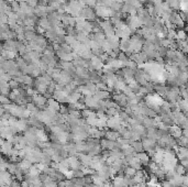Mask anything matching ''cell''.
I'll return each mask as SVG.
<instances>
[{"mask_svg":"<svg viewBox=\"0 0 188 187\" xmlns=\"http://www.w3.org/2000/svg\"><path fill=\"white\" fill-rule=\"evenodd\" d=\"M111 98L113 99V100L118 104V106H119L120 108H122V109H124L127 106L129 105L128 102V97L124 95L123 92H119V94H112L111 95Z\"/></svg>","mask_w":188,"mask_h":187,"instance_id":"1","label":"cell"},{"mask_svg":"<svg viewBox=\"0 0 188 187\" xmlns=\"http://www.w3.org/2000/svg\"><path fill=\"white\" fill-rule=\"evenodd\" d=\"M47 100L49 99H46L45 97L41 95V94H37L35 96H33V101L35 104V106L39 107V109L40 110H44L47 108Z\"/></svg>","mask_w":188,"mask_h":187,"instance_id":"2","label":"cell"},{"mask_svg":"<svg viewBox=\"0 0 188 187\" xmlns=\"http://www.w3.org/2000/svg\"><path fill=\"white\" fill-rule=\"evenodd\" d=\"M168 133H170V135H172V137L175 138V139H178V138H180L183 135V129L180 128L179 126H177V124H174V126L170 127Z\"/></svg>","mask_w":188,"mask_h":187,"instance_id":"3","label":"cell"},{"mask_svg":"<svg viewBox=\"0 0 188 187\" xmlns=\"http://www.w3.org/2000/svg\"><path fill=\"white\" fill-rule=\"evenodd\" d=\"M94 97L98 100H106L108 98H111V92L108 90H97L94 94Z\"/></svg>","mask_w":188,"mask_h":187,"instance_id":"4","label":"cell"},{"mask_svg":"<svg viewBox=\"0 0 188 187\" xmlns=\"http://www.w3.org/2000/svg\"><path fill=\"white\" fill-rule=\"evenodd\" d=\"M107 42L109 43V45L112 50H119L120 49V39L117 35L111 37H107Z\"/></svg>","mask_w":188,"mask_h":187,"instance_id":"5","label":"cell"},{"mask_svg":"<svg viewBox=\"0 0 188 187\" xmlns=\"http://www.w3.org/2000/svg\"><path fill=\"white\" fill-rule=\"evenodd\" d=\"M106 139L110 140V141H118V139L121 138L119 131H115V130H107L106 132Z\"/></svg>","mask_w":188,"mask_h":187,"instance_id":"6","label":"cell"},{"mask_svg":"<svg viewBox=\"0 0 188 187\" xmlns=\"http://www.w3.org/2000/svg\"><path fill=\"white\" fill-rule=\"evenodd\" d=\"M47 107H49L51 110H53V111L60 112L61 104L57 100H55L54 98H52V99H49V100H47Z\"/></svg>","mask_w":188,"mask_h":187,"instance_id":"7","label":"cell"},{"mask_svg":"<svg viewBox=\"0 0 188 187\" xmlns=\"http://www.w3.org/2000/svg\"><path fill=\"white\" fill-rule=\"evenodd\" d=\"M137 156L139 157V160L141 161V164L142 165H145V166H147V165L150 164V155L147 154L146 152H141V153H137Z\"/></svg>","mask_w":188,"mask_h":187,"instance_id":"8","label":"cell"},{"mask_svg":"<svg viewBox=\"0 0 188 187\" xmlns=\"http://www.w3.org/2000/svg\"><path fill=\"white\" fill-rule=\"evenodd\" d=\"M130 44H131L130 37H123V39H121V40H120V51L125 52L127 50H129V49H130Z\"/></svg>","mask_w":188,"mask_h":187,"instance_id":"9","label":"cell"},{"mask_svg":"<svg viewBox=\"0 0 188 187\" xmlns=\"http://www.w3.org/2000/svg\"><path fill=\"white\" fill-rule=\"evenodd\" d=\"M174 171L177 175H180V176H185L187 174V169L183 164H180V163H177V164L175 165Z\"/></svg>","mask_w":188,"mask_h":187,"instance_id":"10","label":"cell"},{"mask_svg":"<svg viewBox=\"0 0 188 187\" xmlns=\"http://www.w3.org/2000/svg\"><path fill=\"white\" fill-rule=\"evenodd\" d=\"M130 145H132V147L134 149V151L137 153H141L142 151H144V147H143L142 141H132L130 142Z\"/></svg>","mask_w":188,"mask_h":187,"instance_id":"11","label":"cell"},{"mask_svg":"<svg viewBox=\"0 0 188 187\" xmlns=\"http://www.w3.org/2000/svg\"><path fill=\"white\" fill-rule=\"evenodd\" d=\"M37 25H40L41 28H43L44 30H49V29H51V23L50 21H49V19H47V17L46 18H40V20H39V24Z\"/></svg>","mask_w":188,"mask_h":187,"instance_id":"12","label":"cell"},{"mask_svg":"<svg viewBox=\"0 0 188 187\" xmlns=\"http://www.w3.org/2000/svg\"><path fill=\"white\" fill-rule=\"evenodd\" d=\"M122 5H123V2L122 1H119V0H115L110 6V9H112L113 11L115 12H119L122 10Z\"/></svg>","mask_w":188,"mask_h":187,"instance_id":"13","label":"cell"},{"mask_svg":"<svg viewBox=\"0 0 188 187\" xmlns=\"http://www.w3.org/2000/svg\"><path fill=\"white\" fill-rule=\"evenodd\" d=\"M168 5L173 11L180 10V1L179 0H168Z\"/></svg>","mask_w":188,"mask_h":187,"instance_id":"14","label":"cell"},{"mask_svg":"<svg viewBox=\"0 0 188 187\" xmlns=\"http://www.w3.org/2000/svg\"><path fill=\"white\" fill-rule=\"evenodd\" d=\"M177 40H180V41L188 40V33L184 29H180L177 31Z\"/></svg>","mask_w":188,"mask_h":187,"instance_id":"15","label":"cell"},{"mask_svg":"<svg viewBox=\"0 0 188 187\" xmlns=\"http://www.w3.org/2000/svg\"><path fill=\"white\" fill-rule=\"evenodd\" d=\"M79 56L83 57L84 59H86V61H90V59H92V56H94V53H92V50H86V51H84Z\"/></svg>","mask_w":188,"mask_h":187,"instance_id":"16","label":"cell"},{"mask_svg":"<svg viewBox=\"0 0 188 187\" xmlns=\"http://www.w3.org/2000/svg\"><path fill=\"white\" fill-rule=\"evenodd\" d=\"M137 169L131 167V166H127L125 169H124V174H125V176H129V177H133L135 174H137Z\"/></svg>","mask_w":188,"mask_h":187,"instance_id":"17","label":"cell"},{"mask_svg":"<svg viewBox=\"0 0 188 187\" xmlns=\"http://www.w3.org/2000/svg\"><path fill=\"white\" fill-rule=\"evenodd\" d=\"M20 86H21V84H20V83H19L17 79H14V78H12V79L9 82V87L12 89V90L19 89V88H20Z\"/></svg>","mask_w":188,"mask_h":187,"instance_id":"18","label":"cell"},{"mask_svg":"<svg viewBox=\"0 0 188 187\" xmlns=\"http://www.w3.org/2000/svg\"><path fill=\"white\" fill-rule=\"evenodd\" d=\"M61 50L63 51V52H65L66 54H72L74 52V50H73V47L70 45H68V44H61Z\"/></svg>","mask_w":188,"mask_h":187,"instance_id":"19","label":"cell"},{"mask_svg":"<svg viewBox=\"0 0 188 187\" xmlns=\"http://www.w3.org/2000/svg\"><path fill=\"white\" fill-rule=\"evenodd\" d=\"M118 59H119L120 62H122L123 64H125L129 59H130V57H129L128 55L125 54L124 52H122V51H121V52L119 53V55H118Z\"/></svg>","mask_w":188,"mask_h":187,"instance_id":"20","label":"cell"},{"mask_svg":"<svg viewBox=\"0 0 188 187\" xmlns=\"http://www.w3.org/2000/svg\"><path fill=\"white\" fill-rule=\"evenodd\" d=\"M0 100H1V105H10V104H12V101L10 99L9 97H6V96H1L0 97Z\"/></svg>","mask_w":188,"mask_h":187,"instance_id":"21","label":"cell"},{"mask_svg":"<svg viewBox=\"0 0 188 187\" xmlns=\"http://www.w3.org/2000/svg\"><path fill=\"white\" fill-rule=\"evenodd\" d=\"M96 85H97V89H98V90H108V85L105 84V83L100 82V83H98V84H96Z\"/></svg>","mask_w":188,"mask_h":187,"instance_id":"22","label":"cell"},{"mask_svg":"<svg viewBox=\"0 0 188 187\" xmlns=\"http://www.w3.org/2000/svg\"><path fill=\"white\" fill-rule=\"evenodd\" d=\"M0 18H1V25H2V24H8V20H9L8 14L1 12V13H0Z\"/></svg>","mask_w":188,"mask_h":187,"instance_id":"23","label":"cell"},{"mask_svg":"<svg viewBox=\"0 0 188 187\" xmlns=\"http://www.w3.org/2000/svg\"><path fill=\"white\" fill-rule=\"evenodd\" d=\"M11 6V8H12V11H14V12H19V11H21V7H20V4L19 2H17V1H14L12 5Z\"/></svg>","mask_w":188,"mask_h":187,"instance_id":"24","label":"cell"},{"mask_svg":"<svg viewBox=\"0 0 188 187\" xmlns=\"http://www.w3.org/2000/svg\"><path fill=\"white\" fill-rule=\"evenodd\" d=\"M75 107H76V109L79 110V111H82V110L86 109V105L84 104V102H75Z\"/></svg>","mask_w":188,"mask_h":187,"instance_id":"25","label":"cell"},{"mask_svg":"<svg viewBox=\"0 0 188 187\" xmlns=\"http://www.w3.org/2000/svg\"><path fill=\"white\" fill-rule=\"evenodd\" d=\"M42 95L45 97L46 99H52V98H53V94H51V92H49V91H46V92L42 94Z\"/></svg>","mask_w":188,"mask_h":187,"instance_id":"26","label":"cell"},{"mask_svg":"<svg viewBox=\"0 0 188 187\" xmlns=\"http://www.w3.org/2000/svg\"><path fill=\"white\" fill-rule=\"evenodd\" d=\"M183 135L188 138V129H183Z\"/></svg>","mask_w":188,"mask_h":187,"instance_id":"27","label":"cell"},{"mask_svg":"<svg viewBox=\"0 0 188 187\" xmlns=\"http://www.w3.org/2000/svg\"><path fill=\"white\" fill-rule=\"evenodd\" d=\"M17 2H19V4H22V2H28V0H15Z\"/></svg>","mask_w":188,"mask_h":187,"instance_id":"28","label":"cell"},{"mask_svg":"<svg viewBox=\"0 0 188 187\" xmlns=\"http://www.w3.org/2000/svg\"><path fill=\"white\" fill-rule=\"evenodd\" d=\"M185 22H186V24H188V16H187V19H186V21H185Z\"/></svg>","mask_w":188,"mask_h":187,"instance_id":"29","label":"cell"}]
</instances>
